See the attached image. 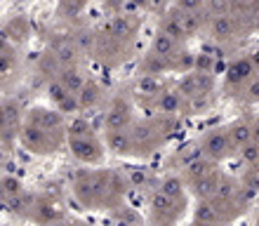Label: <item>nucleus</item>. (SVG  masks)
<instances>
[{
	"label": "nucleus",
	"mask_w": 259,
	"mask_h": 226,
	"mask_svg": "<svg viewBox=\"0 0 259 226\" xmlns=\"http://www.w3.org/2000/svg\"><path fill=\"white\" fill-rule=\"evenodd\" d=\"M172 130H175V118L170 116L135 120V125L130 127V134H132V142H135L137 156L146 158L151 153H156L158 149H163L167 144V139L172 137Z\"/></svg>",
	"instance_id": "f257e3e1"
},
{
	"label": "nucleus",
	"mask_w": 259,
	"mask_h": 226,
	"mask_svg": "<svg viewBox=\"0 0 259 226\" xmlns=\"http://www.w3.org/2000/svg\"><path fill=\"white\" fill-rule=\"evenodd\" d=\"M257 75L259 73L254 71L250 57L240 55V57H236V59H231L229 66H226L224 78H222V89H224V95L238 99V95L254 80V78H257Z\"/></svg>",
	"instance_id": "f03ea898"
},
{
	"label": "nucleus",
	"mask_w": 259,
	"mask_h": 226,
	"mask_svg": "<svg viewBox=\"0 0 259 226\" xmlns=\"http://www.w3.org/2000/svg\"><path fill=\"white\" fill-rule=\"evenodd\" d=\"M184 212H186V203L172 200L158 186L149 196V217L153 221V226H175Z\"/></svg>",
	"instance_id": "7ed1b4c3"
},
{
	"label": "nucleus",
	"mask_w": 259,
	"mask_h": 226,
	"mask_svg": "<svg viewBox=\"0 0 259 226\" xmlns=\"http://www.w3.org/2000/svg\"><path fill=\"white\" fill-rule=\"evenodd\" d=\"M64 142H68L66 132H42L38 127H31V125H24L19 134V144L35 156H50Z\"/></svg>",
	"instance_id": "20e7f679"
},
{
	"label": "nucleus",
	"mask_w": 259,
	"mask_h": 226,
	"mask_svg": "<svg viewBox=\"0 0 259 226\" xmlns=\"http://www.w3.org/2000/svg\"><path fill=\"white\" fill-rule=\"evenodd\" d=\"M200 142V149H203V156L212 163H222L226 158H231L236 151L231 146V139H229V132L226 127H210L207 132H203V137L198 139Z\"/></svg>",
	"instance_id": "39448f33"
},
{
	"label": "nucleus",
	"mask_w": 259,
	"mask_h": 226,
	"mask_svg": "<svg viewBox=\"0 0 259 226\" xmlns=\"http://www.w3.org/2000/svg\"><path fill=\"white\" fill-rule=\"evenodd\" d=\"M245 19L247 17H243L238 10H231V12H224V14H212L210 35L217 42L236 40V38L243 35V31H245Z\"/></svg>",
	"instance_id": "423d86ee"
},
{
	"label": "nucleus",
	"mask_w": 259,
	"mask_h": 226,
	"mask_svg": "<svg viewBox=\"0 0 259 226\" xmlns=\"http://www.w3.org/2000/svg\"><path fill=\"white\" fill-rule=\"evenodd\" d=\"M68 151L71 156L82 165H104L106 158V144L99 137H90V139H68Z\"/></svg>",
	"instance_id": "0eeeda50"
},
{
	"label": "nucleus",
	"mask_w": 259,
	"mask_h": 226,
	"mask_svg": "<svg viewBox=\"0 0 259 226\" xmlns=\"http://www.w3.org/2000/svg\"><path fill=\"white\" fill-rule=\"evenodd\" d=\"M24 125H31V127H38L42 132H66V116L57 109H45V106H31L26 111V118H24Z\"/></svg>",
	"instance_id": "6e6552de"
},
{
	"label": "nucleus",
	"mask_w": 259,
	"mask_h": 226,
	"mask_svg": "<svg viewBox=\"0 0 259 226\" xmlns=\"http://www.w3.org/2000/svg\"><path fill=\"white\" fill-rule=\"evenodd\" d=\"M135 125L132 118V102L125 95H118L111 99L109 111L104 116V132L106 130H130Z\"/></svg>",
	"instance_id": "1a4fd4ad"
},
{
	"label": "nucleus",
	"mask_w": 259,
	"mask_h": 226,
	"mask_svg": "<svg viewBox=\"0 0 259 226\" xmlns=\"http://www.w3.org/2000/svg\"><path fill=\"white\" fill-rule=\"evenodd\" d=\"M130 52H132V50L125 48V45H120V42H118L116 38L109 33V31H104V28H102V31L97 33L95 57L99 59V62L106 64V66H116V64L125 62Z\"/></svg>",
	"instance_id": "9d476101"
},
{
	"label": "nucleus",
	"mask_w": 259,
	"mask_h": 226,
	"mask_svg": "<svg viewBox=\"0 0 259 226\" xmlns=\"http://www.w3.org/2000/svg\"><path fill=\"white\" fill-rule=\"evenodd\" d=\"M139 26H142L139 17H116V14H113V17L106 21L104 31H109L120 45L135 50L137 35H139Z\"/></svg>",
	"instance_id": "9b49d317"
},
{
	"label": "nucleus",
	"mask_w": 259,
	"mask_h": 226,
	"mask_svg": "<svg viewBox=\"0 0 259 226\" xmlns=\"http://www.w3.org/2000/svg\"><path fill=\"white\" fill-rule=\"evenodd\" d=\"M104 144H106V151H111L113 156H120V158L137 156L130 130H106L104 132Z\"/></svg>",
	"instance_id": "f8f14e48"
},
{
	"label": "nucleus",
	"mask_w": 259,
	"mask_h": 226,
	"mask_svg": "<svg viewBox=\"0 0 259 226\" xmlns=\"http://www.w3.org/2000/svg\"><path fill=\"white\" fill-rule=\"evenodd\" d=\"M226 132H229V139H231V146L236 153L254 142L252 118H247V116H240V118H236V120H231V123L226 125Z\"/></svg>",
	"instance_id": "ddd939ff"
},
{
	"label": "nucleus",
	"mask_w": 259,
	"mask_h": 226,
	"mask_svg": "<svg viewBox=\"0 0 259 226\" xmlns=\"http://www.w3.org/2000/svg\"><path fill=\"white\" fill-rule=\"evenodd\" d=\"M127 189H130V182L125 179L123 172H116L111 174V184H109V191H106V198H104V205L102 210H113L116 212L118 207H123V200L127 196Z\"/></svg>",
	"instance_id": "4468645a"
},
{
	"label": "nucleus",
	"mask_w": 259,
	"mask_h": 226,
	"mask_svg": "<svg viewBox=\"0 0 259 226\" xmlns=\"http://www.w3.org/2000/svg\"><path fill=\"white\" fill-rule=\"evenodd\" d=\"M73 196L85 210H97L95 191H92V170H82L73 177Z\"/></svg>",
	"instance_id": "2eb2a0df"
},
{
	"label": "nucleus",
	"mask_w": 259,
	"mask_h": 226,
	"mask_svg": "<svg viewBox=\"0 0 259 226\" xmlns=\"http://www.w3.org/2000/svg\"><path fill=\"white\" fill-rule=\"evenodd\" d=\"M33 221L42 226H52L57 221H64V205L57 198H40L35 207Z\"/></svg>",
	"instance_id": "dca6fc26"
},
{
	"label": "nucleus",
	"mask_w": 259,
	"mask_h": 226,
	"mask_svg": "<svg viewBox=\"0 0 259 226\" xmlns=\"http://www.w3.org/2000/svg\"><path fill=\"white\" fill-rule=\"evenodd\" d=\"M245 198H247V193L243 191L240 179H233V177H226L224 174V179H222V184H219L212 203H217V205H231V203H238V200H245Z\"/></svg>",
	"instance_id": "f3484780"
},
{
	"label": "nucleus",
	"mask_w": 259,
	"mask_h": 226,
	"mask_svg": "<svg viewBox=\"0 0 259 226\" xmlns=\"http://www.w3.org/2000/svg\"><path fill=\"white\" fill-rule=\"evenodd\" d=\"M24 104L14 97H7L0 109V127H24V118H26Z\"/></svg>",
	"instance_id": "a211bd4d"
},
{
	"label": "nucleus",
	"mask_w": 259,
	"mask_h": 226,
	"mask_svg": "<svg viewBox=\"0 0 259 226\" xmlns=\"http://www.w3.org/2000/svg\"><path fill=\"white\" fill-rule=\"evenodd\" d=\"M191 221L200 226H226L224 217H222V212L217 210V205L212 200H198L196 207H193Z\"/></svg>",
	"instance_id": "6ab92c4d"
},
{
	"label": "nucleus",
	"mask_w": 259,
	"mask_h": 226,
	"mask_svg": "<svg viewBox=\"0 0 259 226\" xmlns=\"http://www.w3.org/2000/svg\"><path fill=\"white\" fill-rule=\"evenodd\" d=\"M153 106H156L158 113H163V116H170L172 118L175 113L186 111V99L182 97V92H179L177 87H167L163 95L153 102Z\"/></svg>",
	"instance_id": "aec40b11"
},
{
	"label": "nucleus",
	"mask_w": 259,
	"mask_h": 226,
	"mask_svg": "<svg viewBox=\"0 0 259 226\" xmlns=\"http://www.w3.org/2000/svg\"><path fill=\"white\" fill-rule=\"evenodd\" d=\"M158 33L167 35V38L182 42V45L189 40V35H186V31H184V24H182V17H179V12L175 10V7H170V12L160 19V24H158Z\"/></svg>",
	"instance_id": "412c9836"
},
{
	"label": "nucleus",
	"mask_w": 259,
	"mask_h": 226,
	"mask_svg": "<svg viewBox=\"0 0 259 226\" xmlns=\"http://www.w3.org/2000/svg\"><path fill=\"white\" fill-rule=\"evenodd\" d=\"M28 35H31V24H28L26 17H12L3 26V38L10 40L12 45H17V48L28 40Z\"/></svg>",
	"instance_id": "4be33fe9"
},
{
	"label": "nucleus",
	"mask_w": 259,
	"mask_h": 226,
	"mask_svg": "<svg viewBox=\"0 0 259 226\" xmlns=\"http://www.w3.org/2000/svg\"><path fill=\"white\" fill-rule=\"evenodd\" d=\"M203 156V149H200V142H189V144L179 146L177 151H175V156H172V160H167V165H172V167H177L179 172L186 170L189 165H193L196 160H200Z\"/></svg>",
	"instance_id": "5701e85b"
},
{
	"label": "nucleus",
	"mask_w": 259,
	"mask_h": 226,
	"mask_svg": "<svg viewBox=\"0 0 259 226\" xmlns=\"http://www.w3.org/2000/svg\"><path fill=\"white\" fill-rule=\"evenodd\" d=\"M78 57H80V50L73 45V40H64L55 42V48H52V59L57 62L59 69H68V66H78Z\"/></svg>",
	"instance_id": "b1692460"
},
{
	"label": "nucleus",
	"mask_w": 259,
	"mask_h": 226,
	"mask_svg": "<svg viewBox=\"0 0 259 226\" xmlns=\"http://www.w3.org/2000/svg\"><path fill=\"white\" fill-rule=\"evenodd\" d=\"M217 170H222L217 163H212V160H207V158H200V160H196L193 165H189L186 170H182L179 174H182V179L186 182V186H193L196 182L210 177V174H214Z\"/></svg>",
	"instance_id": "393cba45"
},
{
	"label": "nucleus",
	"mask_w": 259,
	"mask_h": 226,
	"mask_svg": "<svg viewBox=\"0 0 259 226\" xmlns=\"http://www.w3.org/2000/svg\"><path fill=\"white\" fill-rule=\"evenodd\" d=\"M57 80L62 82L64 87L71 92V95H80V89L88 85V75H85V71L80 69V66H68V69H59V73H57Z\"/></svg>",
	"instance_id": "a878e982"
},
{
	"label": "nucleus",
	"mask_w": 259,
	"mask_h": 226,
	"mask_svg": "<svg viewBox=\"0 0 259 226\" xmlns=\"http://www.w3.org/2000/svg\"><path fill=\"white\" fill-rule=\"evenodd\" d=\"M38 200H40V196H35L33 191H24L19 198H14L12 203H7V207H10V212L17 214L19 219H33Z\"/></svg>",
	"instance_id": "bb28decb"
},
{
	"label": "nucleus",
	"mask_w": 259,
	"mask_h": 226,
	"mask_svg": "<svg viewBox=\"0 0 259 226\" xmlns=\"http://www.w3.org/2000/svg\"><path fill=\"white\" fill-rule=\"evenodd\" d=\"M222 179H224V172L222 170H217L214 174H210V177L200 179V182H196L193 186H189V189H191V196L196 200H212L219 189V184H222Z\"/></svg>",
	"instance_id": "cd10ccee"
},
{
	"label": "nucleus",
	"mask_w": 259,
	"mask_h": 226,
	"mask_svg": "<svg viewBox=\"0 0 259 226\" xmlns=\"http://www.w3.org/2000/svg\"><path fill=\"white\" fill-rule=\"evenodd\" d=\"M182 50H186L182 42L172 40V38H167V35H163V33H156V38H153V42H151L149 52H153V55H158V57H163V59H167V62H172Z\"/></svg>",
	"instance_id": "c85d7f7f"
},
{
	"label": "nucleus",
	"mask_w": 259,
	"mask_h": 226,
	"mask_svg": "<svg viewBox=\"0 0 259 226\" xmlns=\"http://www.w3.org/2000/svg\"><path fill=\"white\" fill-rule=\"evenodd\" d=\"M158 189L165 193V196H170L172 200H179V203H186V182L182 179V174H167V177L158 184Z\"/></svg>",
	"instance_id": "c756f323"
},
{
	"label": "nucleus",
	"mask_w": 259,
	"mask_h": 226,
	"mask_svg": "<svg viewBox=\"0 0 259 226\" xmlns=\"http://www.w3.org/2000/svg\"><path fill=\"white\" fill-rule=\"evenodd\" d=\"M167 71H170V62L153 55V52H146V57L139 62V75H156V78H160Z\"/></svg>",
	"instance_id": "7c9ffc66"
},
{
	"label": "nucleus",
	"mask_w": 259,
	"mask_h": 226,
	"mask_svg": "<svg viewBox=\"0 0 259 226\" xmlns=\"http://www.w3.org/2000/svg\"><path fill=\"white\" fill-rule=\"evenodd\" d=\"M135 89L139 97H153V102H156L167 87H165L163 78H156V75H139Z\"/></svg>",
	"instance_id": "2f4dec72"
},
{
	"label": "nucleus",
	"mask_w": 259,
	"mask_h": 226,
	"mask_svg": "<svg viewBox=\"0 0 259 226\" xmlns=\"http://www.w3.org/2000/svg\"><path fill=\"white\" fill-rule=\"evenodd\" d=\"M66 137L68 139H90V137H97V134H95V127H92V123H90L88 118L73 116L66 125Z\"/></svg>",
	"instance_id": "473e14b6"
},
{
	"label": "nucleus",
	"mask_w": 259,
	"mask_h": 226,
	"mask_svg": "<svg viewBox=\"0 0 259 226\" xmlns=\"http://www.w3.org/2000/svg\"><path fill=\"white\" fill-rule=\"evenodd\" d=\"M26 191L24 189V182H21L19 177H14V174H3V179H0V193H3V200H5V205L7 203H12L14 198H19L21 193Z\"/></svg>",
	"instance_id": "72a5a7b5"
},
{
	"label": "nucleus",
	"mask_w": 259,
	"mask_h": 226,
	"mask_svg": "<svg viewBox=\"0 0 259 226\" xmlns=\"http://www.w3.org/2000/svg\"><path fill=\"white\" fill-rule=\"evenodd\" d=\"M102 95H104V92H102V85L90 78L88 85H85V87L80 89V95H78V102H80V111L92 109V106H95V104L102 99Z\"/></svg>",
	"instance_id": "f704fd0d"
},
{
	"label": "nucleus",
	"mask_w": 259,
	"mask_h": 226,
	"mask_svg": "<svg viewBox=\"0 0 259 226\" xmlns=\"http://www.w3.org/2000/svg\"><path fill=\"white\" fill-rule=\"evenodd\" d=\"M170 71H175V73H193L196 71V55H191L189 50H182L175 59L170 62Z\"/></svg>",
	"instance_id": "c9c22d12"
},
{
	"label": "nucleus",
	"mask_w": 259,
	"mask_h": 226,
	"mask_svg": "<svg viewBox=\"0 0 259 226\" xmlns=\"http://www.w3.org/2000/svg\"><path fill=\"white\" fill-rule=\"evenodd\" d=\"M212 102H214L212 92H210V95L193 97V99H189V102H186V113H189V116H200V113H207V109L212 106Z\"/></svg>",
	"instance_id": "e433bc0d"
},
{
	"label": "nucleus",
	"mask_w": 259,
	"mask_h": 226,
	"mask_svg": "<svg viewBox=\"0 0 259 226\" xmlns=\"http://www.w3.org/2000/svg\"><path fill=\"white\" fill-rule=\"evenodd\" d=\"M240 186L247 196H257L259 193V170L257 167H245L240 174Z\"/></svg>",
	"instance_id": "4c0bfd02"
},
{
	"label": "nucleus",
	"mask_w": 259,
	"mask_h": 226,
	"mask_svg": "<svg viewBox=\"0 0 259 226\" xmlns=\"http://www.w3.org/2000/svg\"><path fill=\"white\" fill-rule=\"evenodd\" d=\"M238 156H240V160H243V165H245V167H257V165H259V144H257V142L247 144L245 149L238 151Z\"/></svg>",
	"instance_id": "58836bf2"
},
{
	"label": "nucleus",
	"mask_w": 259,
	"mask_h": 226,
	"mask_svg": "<svg viewBox=\"0 0 259 226\" xmlns=\"http://www.w3.org/2000/svg\"><path fill=\"white\" fill-rule=\"evenodd\" d=\"M238 102H240V104H247V106H252V104H259V75L238 95Z\"/></svg>",
	"instance_id": "ea45409f"
},
{
	"label": "nucleus",
	"mask_w": 259,
	"mask_h": 226,
	"mask_svg": "<svg viewBox=\"0 0 259 226\" xmlns=\"http://www.w3.org/2000/svg\"><path fill=\"white\" fill-rule=\"evenodd\" d=\"M214 57L212 55H196V73H212Z\"/></svg>",
	"instance_id": "a19ab883"
},
{
	"label": "nucleus",
	"mask_w": 259,
	"mask_h": 226,
	"mask_svg": "<svg viewBox=\"0 0 259 226\" xmlns=\"http://www.w3.org/2000/svg\"><path fill=\"white\" fill-rule=\"evenodd\" d=\"M247 57H250V62H252L254 71H257V73H259V48L250 50V52H247Z\"/></svg>",
	"instance_id": "79ce46f5"
},
{
	"label": "nucleus",
	"mask_w": 259,
	"mask_h": 226,
	"mask_svg": "<svg viewBox=\"0 0 259 226\" xmlns=\"http://www.w3.org/2000/svg\"><path fill=\"white\" fill-rule=\"evenodd\" d=\"M252 132H254V142L259 144V113L252 118Z\"/></svg>",
	"instance_id": "37998d69"
},
{
	"label": "nucleus",
	"mask_w": 259,
	"mask_h": 226,
	"mask_svg": "<svg viewBox=\"0 0 259 226\" xmlns=\"http://www.w3.org/2000/svg\"><path fill=\"white\" fill-rule=\"evenodd\" d=\"M75 224H78V221H75ZM73 224V221H66V219H64V221H57V224H52V226H75Z\"/></svg>",
	"instance_id": "c03bdc74"
},
{
	"label": "nucleus",
	"mask_w": 259,
	"mask_h": 226,
	"mask_svg": "<svg viewBox=\"0 0 259 226\" xmlns=\"http://www.w3.org/2000/svg\"><path fill=\"white\" fill-rule=\"evenodd\" d=\"M254 226H259V212H257V217H254Z\"/></svg>",
	"instance_id": "a18cd8bd"
},
{
	"label": "nucleus",
	"mask_w": 259,
	"mask_h": 226,
	"mask_svg": "<svg viewBox=\"0 0 259 226\" xmlns=\"http://www.w3.org/2000/svg\"><path fill=\"white\" fill-rule=\"evenodd\" d=\"M191 226H200V224H193V221H191Z\"/></svg>",
	"instance_id": "49530a36"
},
{
	"label": "nucleus",
	"mask_w": 259,
	"mask_h": 226,
	"mask_svg": "<svg viewBox=\"0 0 259 226\" xmlns=\"http://www.w3.org/2000/svg\"><path fill=\"white\" fill-rule=\"evenodd\" d=\"M257 170H259V165H257Z\"/></svg>",
	"instance_id": "de8ad7c7"
}]
</instances>
